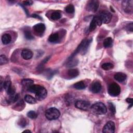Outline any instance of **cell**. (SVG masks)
I'll return each instance as SVG.
<instances>
[{
	"instance_id": "32",
	"label": "cell",
	"mask_w": 133,
	"mask_h": 133,
	"mask_svg": "<svg viewBox=\"0 0 133 133\" xmlns=\"http://www.w3.org/2000/svg\"><path fill=\"white\" fill-rule=\"evenodd\" d=\"M69 60V61L67 64V66H68V67H73L74 66H76L78 63V61L77 60H74L72 59Z\"/></svg>"
},
{
	"instance_id": "38",
	"label": "cell",
	"mask_w": 133,
	"mask_h": 133,
	"mask_svg": "<svg viewBox=\"0 0 133 133\" xmlns=\"http://www.w3.org/2000/svg\"><path fill=\"white\" fill-rule=\"evenodd\" d=\"M31 16H32V17L34 18H36V19H40V20H42V18H41V17H40V16H38V15H36V14H33V15H32Z\"/></svg>"
},
{
	"instance_id": "12",
	"label": "cell",
	"mask_w": 133,
	"mask_h": 133,
	"mask_svg": "<svg viewBox=\"0 0 133 133\" xmlns=\"http://www.w3.org/2000/svg\"><path fill=\"white\" fill-rule=\"evenodd\" d=\"M101 83L98 81H95L92 83L90 87V90L94 93H98L101 90Z\"/></svg>"
},
{
	"instance_id": "15",
	"label": "cell",
	"mask_w": 133,
	"mask_h": 133,
	"mask_svg": "<svg viewBox=\"0 0 133 133\" xmlns=\"http://www.w3.org/2000/svg\"><path fill=\"white\" fill-rule=\"evenodd\" d=\"M126 75L122 72H118L114 75V79L119 82H123L126 79Z\"/></svg>"
},
{
	"instance_id": "1",
	"label": "cell",
	"mask_w": 133,
	"mask_h": 133,
	"mask_svg": "<svg viewBox=\"0 0 133 133\" xmlns=\"http://www.w3.org/2000/svg\"><path fill=\"white\" fill-rule=\"evenodd\" d=\"M91 42H92V40H84L83 41H82V42L79 45V46L77 47V48L76 49L74 53L71 55V56H70V57L69 58L68 60L72 59L74 57V56H75L77 53H81L82 54H85L87 52L88 48Z\"/></svg>"
},
{
	"instance_id": "19",
	"label": "cell",
	"mask_w": 133,
	"mask_h": 133,
	"mask_svg": "<svg viewBox=\"0 0 133 133\" xmlns=\"http://www.w3.org/2000/svg\"><path fill=\"white\" fill-rule=\"evenodd\" d=\"M12 40V37L9 34H4L2 37V41L4 45L9 44Z\"/></svg>"
},
{
	"instance_id": "5",
	"label": "cell",
	"mask_w": 133,
	"mask_h": 133,
	"mask_svg": "<svg viewBox=\"0 0 133 133\" xmlns=\"http://www.w3.org/2000/svg\"><path fill=\"white\" fill-rule=\"evenodd\" d=\"M35 94L36 99L38 100L41 101L46 97L48 95V92L45 87L40 86Z\"/></svg>"
},
{
	"instance_id": "13",
	"label": "cell",
	"mask_w": 133,
	"mask_h": 133,
	"mask_svg": "<svg viewBox=\"0 0 133 133\" xmlns=\"http://www.w3.org/2000/svg\"><path fill=\"white\" fill-rule=\"evenodd\" d=\"M34 31L38 34H42L46 29L45 26L43 24H38L33 27Z\"/></svg>"
},
{
	"instance_id": "28",
	"label": "cell",
	"mask_w": 133,
	"mask_h": 133,
	"mask_svg": "<svg viewBox=\"0 0 133 133\" xmlns=\"http://www.w3.org/2000/svg\"><path fill=\"white\" fill-rule=\"evenodd\" d=\"M24 35L25 38L28 40H31L34 38L31 32L29 30H25L24 32Z\"/></svg>"
},
{
	"instance_id": "11",
	"label": "cell",
	"mask_w": 133,
	"mask_h": 133,
	"mask_svg": "<svg viewBox=\"0 0 133 133\" xmlns=\"http://www.w3.org/2000/svg\"><path fill=\"white\" fill-rule=\"evenodd\" d=\"M99 7V2L97 1H91L87 4L86 9L87 11L95 12Z\"/></svg>"
},
{
	"instance_id": "2",
	"label": "cell",
	"mask_w": 133,
	"mask_h": 133,
	"mask_svg": "<svg viewBox=\"0 0 133 133\" xmlns=\"http://www.w3.org/2000/svg\"><path fill=\"white\" fill-rule=\"evenodd\" d=\"M92 111L97 115H104L107 111V107L102 103H97L91 107Z\"/></svg>"
},
{
	"instance_id": "35",
	"label": "cell",
	"mask_w": 133,
	"mask_h": 133,
	"mask_svg": "<svg viewBox=\"0 0 133 133\" xmlns=\"http://www.w3.org/2000/svg\"><path fill=\"white\" fill-rule=\"evenodd\" d=\"M126 29L130 31V32H132L133 31V24L132 22L128 24L126 26Z\"/></svg>"
},
{
	"instance_id": "10",
	"label": "cell",
	"mask_w": 133,
	"mask_h": 133,
	"mask_svg": "<svg viewBox=\"0 0 133 133\" xmlns=\"http://www.w3.org/2000/svg\"><path fill=\"white\" fill-rule=\"evenodd\" d=\"M115 124L112 121H109L106 123L103 128V132L104 133H114L115 131Z\"/></svg>"
},
{
	"instance_id": "9",
	"label": "cell",
	"mask_w": 133,
	"mask_h": 133,
	"mask_svg": "<svg viewBox=\"0 0 133 133\" xmlns=\"http://www.w3.org/2000/svg\"><path fill=\"white\" fill-rule=\"evenodd\" d=\"M102 21L99 17V16H95L93 17L89 27L90 31H94L97 27V26H100L102 25Z\"/></svg>"
},
{
	"instance_id": "21",
	"label": "cell",
	"mask_w": 133,
	"mask_h": 133,
	"mask_svg": "<svg viewBox=\"0 0 133 133\" xmlns=\"http://www.w3.org/2000/svg\"><path fill=\"white\" fill-rule=\"evenodd\" d=\"M73 87L76 90H81L84 89L86 86H85L84 83L83 81H80L79 82L75 83L73 85Z\"/></svg>"
},
{
	"instance_id": "26",
	"label": "cell",
	"mask_w": 133,
	"mask_h": 133,
	"mask_svg": "<svg viewBox=\"0 0 133 133\" xmlns=\"http://www.w3.org/2000/svg\"><path fill=\"white\" fill-rule=\"evenodd\" d=\"M114 67V66L112 64L110 63V62H107V63H105L102 66H101V68L105 70H111L112 69H113Z\"/></svg>"
},
{
	"instance_id": "29",
	"label": "cell",
	"mask_w": 133,
	"mask_h": 133,
	"mask_svg": "<svg viewBox=\"0 0 133 133\" xmlns=\"http://www.w3.org/2000/svg\"><path fill=\"white\" fill-rule=\"evenodd\" d=\"M65 11L69 14H72L74 12V7L72 4L68 5L66 8H65Z\"/></svg>"
},
{
	"instance_id": "23",
	"label": "cell",
	"mask_w": 133,
	"mask_h": 133,
	"mask_svg": "<svg viewBox=\"0 0 133 133\" xmlns=\"http://www.w3.org/2000/svg\"><path fill=\"white\" fill-rule=\"evenodd\" d=\"M25 100L30 104H34L36 103V100L31 95H27L25 97Z\"/></svg>"
},
{
	"instance_id": "4",
	"label": "cell",
	"mask_w": 133,
	"mask_h": 133,
	"mask_svg": "<svg viewBox=\"0 0 133 133\" xmlns=\"http://www.w3.org/2000/svg\"><path fill=\"white\" fill-rule=\"evenodd\" d=\"M121 93V88L120 86L115 83H111L108 87V93L113 97H115L120 95Z\"/></svg>"
},
{
	"instance_id": "20",
	"label": "cell",
	"mask_w": 133,
	"mask_h": 133,
	"mask_svg": "<svg viewBox=\"0 0 133 133\" xmlns=\"http://www.w3.org/2000/svg\"><path fill=\"white\" fill-rule=\"evenodd\" d=\"M68 75L71 79H73L77 77L79 74V72L77 69H71L69 70L68 72Z\"/></svg>"
},
{
	"instance_id": "30",
	"label": "cell",
	"mask_w": 133,
	"mask_h": 133,
	"mask_svg": "<svg viewBox=\"0 0 133 133\" xmlns=\"http://www.w3.org/2000/svg\"><path fill=\"white\" fill-rule=\"evenodd\" d=\"M27 116L31 119H35L37 117V114L34 111H30L28 112Z\"/></svg>"
},
{
	"instance_id": "33",
	"label": "cell",
	"mask_w": 133,
	"mask_h": 133,
	"mask_svg": "<svg viewBox=\"0 0 133 133\" xmlns=\"http://www.w3.org/2000/svg\"><path fill=\"white\" fill-rule=\"evenodd\" d=\"M18 125L21 127H25L27 125V121L26 119L24 118H21V119L19 121Z\"/></svg>"
},
{
	"instance_id": "24",
	"label": "cell",
	"mask_w": 133,
	"mask_h": 133,
	"mask_svg": "<svg viewBox=\"0 0 133 133\" xmlns=\"http://www.w3.org/2000/svg\"><path fill=\"white\" fill-rule=\"evenodd\" d=\"M19 99V94L14 95L12 96H9V98L7 99V101L8 103H14L16 102Z\"/></svg>"
},
{
	"instance_id": "8",
	"label": "cell",
	"mask_w": 133,
	"mask_h": 133,
	"mask_svg": "<svg viewBox=\"0 0 133 133\" xmlns=\"http://www.w3.org/2000/svg\"><path fill=\"white\" fill-rule=\"evenodd\" d=\"M99 17H100L102 23L103 24H108L110 22L112 19V15L108 11H103L102 12Z\"/></svg>"
},
{
	"instance_id": "25",
	"label": "cell",
	"mask_w": 133,
	"mask_h": 133,
	"mask_svg": "<svg viewBox=\"0 0 133 133\" xmlns=\"http://www.w3.org/2000/svg\"><path fill=\"white\" fill-rule=\"evenodd\" d=\"M61 17V15L60 12L58 11H55L52 13L51 15V18L53 20H59Z\"/></svg>"
},
{
	"instance_id": "6",
	"label": "cell",
	"mask_w": 133,
	"mask_h": 133,
	"mask_svg": "<svg viewBox=\"0 0 133 133\" xmlns=\"http://www.w3.org/2000/svg\"><path fill=\"white\" fill-rule=\"evenodd\" d=\"M133 1L132 0H125L122 2V7L124 11L128 14H131L133 9Z\"/></svg>"
},
{
	"instance_id": "3",
	"label": "cell",
	"mask_w": 133,
	"mask_h": 133,
	"mask_svg": "<svg viewBox=\"0 0 133 133\" xmlns=\"http://www.w3.org/2000/svg\"><path fill=\"white\" fill-rule=\"evenodd\" d=\"M45 115L49 120H54L58 119L60 115V111L56 108H51L45 111Z\"/></svg>"
},
{
	"instance_id": "22",
	"label": "cell",
	"mask_w": 133,
	"mask_h": 133,
	"mask_svg": "<svg viewBox=\"0 0 133 133\" xmlns=\"http://www.w3.org/2000/svg\"><path fill=\"white\" fill-rule=\"evenodd\" d=\"M8 77H9L7 76V77L4 81V84H3V88L6 91L12 85L11 80Z\"/></svg>"
},
{
	"instance_id": "37",
	"label": "cell",
	"mask_w": 133,
	"mask_h": 133,
	"mask_svg": "<svg viewBox=\"0 0 133 133\" xmlns=\"http://www.w3.org/2000/svg\"><path fill=\"white\" fill-rule=\"evenodd\" d=\"M23 3H24V5L29 6V5H31L32 4L33 2L31 1H24L23 2Z\"/></svg>"
},
{
	"instance_id": "14",
	"label": "cell",
	"mask_w": 133,
	"mask_h": 133,
	"mask_svg": "<svg viewBox=\"0 0 133 133\" xmlns=\"http://www.w3.org/2000/svg\"><path fill=\"white\" fill-rule=\"evenodd\" d=\"M21 56L25 60H29L33 57V53L28 49H24L21 52Z\"/></svg>"
},
{
	"instance_id": "27",
	"label": "cell",
	"mask_w": 133,
	"mask_h": 133,
	"mask_svg": "<svg viewBox=\"0 0 133 133\" xmlns=\"http://www.w3.org/2000/svg\"><path fill=\"white\" fill-rule=\"evenodd\" d=\"M9 62V59L4 55H1L0 56V65H3L6 64Z\"/></svg>"
},
{
	"instance_id": "34",
	"label": "cell",
	"mask_w": 133,
	"mask_h": 133,
	"mask_svg": "<svg viewBox=\"0 0 133 133\" xmlns=\"http://www.w3.org/2000/svg\"><path fill=\"white\" fill-rule=\"evenodd\" d=\"M109 109L111 112V113L114 114L116 112V109H115V106L112 103H109Z\"/></svg>"
},
{
	"instance_id": "39",
	"label": "cell",
	"mask_w": 133,
	"mask_h": 133,
	"mask_svg": "<svg viewBox=\"0 0 133 133\" xmlns=\"http://www.w3.org/2000/svg\"><path fill=\"white\" fill-rule=\"evenodd\" d=\"M31 132V131L30 130H25L23 131V132Z\"/></svg>"
},
{
	"instance_id": "36",
	"label": "cell",
	"mask_w": 133,
	"mask_h": 133,
	"mask_svg": "<svg viewBox=\"0 0 133 133\" xmlns=\"http://www.w3.org/2000/svg\"><path fill=\"white\" fill-rule=\"evenodd\" d=\"M126 101L127 103L130 104V106L128 107V109H129L132 106V98H127Z\"/></svg>"
},
{
	"instance_id": "7",
	"label": "cell",
	"mask_w": 133,
	"mask_h": 133,
	"mask_svg": "<svg viewBox=\"0 0 133 133\" xmlns=\"http://www.w3.org/2000/svg\"><path fill=\"white\" fill-rule=\"evenodd\" d=\"M90 103L86 100H78L75 104V106L79 109L86 111L90 107Z\"/></svg>"
},
{
	"instance_id": "18",
	"label": "cell",
	"mask_w": 133,
	"mask_h": 133,
	"mask_svg": "<svg viewBox=\"0 0 133 133\" xmlns=\"http://www.w3.org/2000/svg\"><path fill=\"white\" fill-rule=\"evenodd\" d=\"M103 45L105 48H109L112 47L113 45V40L110 37H107L104 40Z\"/></svg>"
},
{
	"instance_id": "16",
	"label": "cell",
	"mask_w": 133,
	"mask_h": 133,
	"mask_svg": "<svg viewBox=\"0 0 133 133\" xmlns=\"http://www.w3.org/2000/svg\"><path fill=\"white\" fill-rule=\"evenodd\" d=\"M60 38V36L58 33H55L52 34L49 37V41L51 43H56L59 41Z\"/></svg>"
},
{
	"instance_id": "17",
	"label": "cell",
	"mask_w": 133,
	"mask_h": 133,
	"mask_svg": "<svg viewBox=\"0 0 133 133\" xmlns=\"http://www.w3.org/2000/svg\"><path fill=\"white\" fill-rule=\"evenodd\" d=\"M33 80L29 79H25L21 81V84L23 86L29 88L30 86L33 85Z\"/></svg>"
},
{
	"instance_id": "31",
	"label": "cell",
	"mask_w": 133,
	"mask_h": 133,
	"mask_svg": "<svg viewBox=\"0 0 133 133\" xmlns=\"http://www.w3.org/2000/svg\"><path fill=\"white\" fill-rule=\"evenodd\" d=\"M6 92H7V94L9 96H12V95H15V93L16 92V89L14 86L12 85Z\"/></svg>"
}]
</instances>
